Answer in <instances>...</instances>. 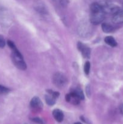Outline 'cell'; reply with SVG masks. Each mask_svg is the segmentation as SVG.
I'll return each instance as SVG.
<instances>
[{"label":"cell","mask_w":123,"mask_h":124,"mask_svg":"<svg viewBox=\"0 0 123 124\" xmlns=\"http://www.w3.org/2000/svg\"><path fill=\"white\" fill-rule=\"evenodd\" d=\"M90 22L94 25H98L103 21L105 14L102 9V5L97 2H94L90 6Z\"/></svg>","instance_id":"1"},{"label":"cell","mask_w":123,"mask_h":124,"mask_svg":"<svg viewBox=\"0 0 123 124\" xmlns=\"http://www.w3.org/2000/svg\"><path fill=\"white\" fill-rule=\"evenodd\" d=\"M68 82L67 78L63 73L57 72L54 75L53 77V82L57 87L62 88L66 85Z\"/></svg>","instance_id":"2"},{"label":"cell","mask_w":123,"mask_h":124,"mask_svg":"<svg viewBox=\"0 0 123 124\" xmlns=\"http://www.w3.org/2000/svg\"><path fill=\"white\" fill-rule=\"evenodd\" d=\"M12 59L13 63L18 69L21 70H26L27 65L23 59L22 55H18L12 53Z\"/></svg>","instance_id":"3"},{"label":"cell","mask_w":123,"mask_h":124,"mask_svg":"<svg viewBox=\"0 0 123 124\" xmlns=\"http://www.w3.org/2000/svg\"><path fill=\"white\" fill-rule=\"evenodd\" d=\"M30 107L33 110L40 111L43 107V104L39 97L34 96L31 99L30 101Z\"/></svg>","instance_id":"4"},{"label":"cell","mask_w":123,"mask_h":124,"mask_svg":"<svg viewBox=\"0 0 123 124\" xmlns=\"http://www.w3.org/2000/svg\"><path fill=\"white\" fill-rule=\"evenodd\" d=\"M65 99H66V101L71 102V104L75 105L79 104L81 101V99L78 98V96L74 91H72L70 93L66 94L65 96Z\"/></svg>","instance_id":"5"},{"label":"cell","mask_w":123,"mask_h":124,"mask_svg":"<svg viewBox=\"0 0 123 124\" xmlns=\"http://www.w3.org/2000/svg\"><path fill=\"white\" fill-rule=\"evenodd\" d=\"M77 48L78 50L82 53V56L84 58H89L90 56V50L87 46L84 45L81 42H78L77 44Z\"/></svg>","instance_id":"6"},{"label":"cell","mask_w":123,"mask_h":124,"mask_svg":"<svg viewBox=\"0 0 123 124\" xmlns=\"http://www.w3.org/2000/svg\"><path fill=\"white\" fill-rule=\"evenodd\" d=\"M102 9L105 13L114 15L116 12H118L119 8L116 6L112 4H105L102 5Z\"/></svg>","instance_id":"7"},{"label":"cell","mask_w":123,"mask_h":124,"mask_svg":"<svg viewBox=\"0 0 123 124\" xmlns=\"http://www.w3.org/2000/svg\"><path fill=\"white\" fill-rule=\"evenodd\" d=\"M112 21L115 24H120L123 23V10H119L113 15L112 17Z\"/></svg>","instance_id":"8"},{"label":"cell","mask_w":123,"mask_h":124,"mask_svg":"<svg viewBox=\"0 0 123 124\" xmlns=\"http://www.w3.org/2000/svg\"><path fill=\"white\" fill-rule=\"evenodd\" d=\"M53 115L54 116V119H55V121H57L58 122H62L63 120V113L62 110H59V109H55L53 111Z\"/></svg>","instance_id":"9"},{"label":"cell","mask_w":123,"mask_h":124,"mask_svg":"<svg viewBox=\"0 0 123 124\" xmlns=\"http://www.w3.org/2000/svg\"><path fill=\"white\" fill-rule=\"evenodd\" d=\"M104 42L107 45H109V46H111L112 47H115L117 46L116 41V40L115 39L113 36H106L104 39Z\"/></svg>","instance_id":"10"},{"label":"cell","mask_w":123,"mask_h":124,"mask_svg":"<svg viewBox=\"0 0 123 124\" xmlns=\"http://www.w3.org/2000/svg\"><path fill=\"white\" fill-rule=\"evenodd\" d=\"M45 99L46 103L48 104L49 106H53L54 104H55V101H56V99H55L54 97L53 96V95H51V94L48 93V94L45 95Z\"/></svg>","instance_id":"11"},{"label":"cell","mask_w":123,"mask_h":124,"mask_svg":"<svg viewBox=\"0 0 123 124\" xmlns=\"http://www.w3.org/2000/svg\"><path fill=\"white\" fill-rule=\"evenodd\" d=\"M7 44H8V47L10 48V49L12 50V53H14V54H18V55H22V54L20 53V52L18 50V49L17 48L16 46H15V44H14V42L12 41H7Z\"/></svg>","instance_id":"12"},{"label":"cell","mask_w":123,"mask_h":124,"mask_svg":"<svg viewBox=\"0 0 123 124\" xmlns=\"http://www.w3.org/2000/svg\"><path fill=\"white\" fill-rule=\"evenodd\" d=\"M101 28L104 32L105 33H111L114 30V27L112 25L107 23H102L101 25Z\"/></svg>","instance_id":"13"},{"label":"cell","mask_w":123,"mask_h":124,"mask_svg":"<svg viewBox=\"0 0 123 124\" xmlns=\"http://www.w3.org/2000/svg\"><path fill=\"white\" fill-rule=\"evenodd\" d=\"M73 91L77 94V95L78 96V98H79L81 100H83V99H84V94H83V92H82V89H80V88H77Z\"/></svg>","instance_id":"14"},{"label":"cell","mask_w":123,"mask_h":124,"mask_svg":"<svg viewBox=\"0 0 123 124\" xmlns=\"http://www.w3.org/2000/svg\"><path fill=\"white\" fill-rule=\"evenodd\" d=\"M90 64L89 61L86 62L84 65V73L86 75H88L90 72Z\"/></svg>","instance_id":"15"},{"label":"cell","mask_w":123,"mask_h":124,"mask_svg":"<svg viewBox=\"0 0 123 124\" xmlns=\"http://www.w3.org/2000/svg\"><path fill=\"white\" fill-rule=\"evenodd\" d=\"M10 92V90L7 87H4L3 85H0V94H7V93Z\"/></svg>","instance_id":"16"},{"label":"cell","mask_w":123,"mask_h":124,"mask_svg":"<svg viewBox=\"0 0 123 124\" xmlns=\"http://www.w3.org/2000/svg\"><path fill=\"white\" fill-rule=\"evenodd\" d=\"M47 92L48 93H49V94H51V95H53V96L54 97L55 99L59 98V95H60V93L59 92H54V91L51 90H47Z\"/></svg>","instance_id":"17"},{"label":"cell","mask_w":123,"mask_h":124,"mask_svg":"<svg viewBox=\"0 0 123 124\" xmlns=\"http://www.w3.org/2000/svg\"><path fill=\"white\" fill-rule=\"evenodd\" d=\"M31 120H32L33 122H34L35 123H37L39 124H44V122H43V120L41 119V118H39V117H34V118L31 119Z\"/></svg>","instance_id":"18"},{"label":"cell","mask_w":123,"mask_h":124,"mask_svg":"<svg viewBox=\"0 0 123 124\" xmlns=\"http://www.w3.org/2000/svg\"><path fill=\"white\" fill-rule=\"evenodd\" d=\"M5 45H6V42H5L4 39L2 36H0V48H4L5 47Z\"/></svg>","instance_id":"19"},{"label":"cell","mask_w":123,"mask_h":124,"mask_svg":"<svg viewBox=\"0 0 123 124\" xmlns=\"http://www.w3.org/2000/svg\"><path fill=\"white\" fill-rule=\"evenodd\" d=\"M80 119L82 120L83 122H84V123H86L87 124H91L90 121H89L86 117H84V116H80Z\"/></svg>","instance_id":"20"},{"label":"cell","mask_w":123,"mask_h":124,"mask_svg":"<svg viewBox=\"0 0 123 124\" xmlns=\"http://www.w3.org/2000/svg\"><path fill=\"white\" fill-rule=\"evenodd\" d=\"M90 87H89V85H88L86 87V94H87V96H88V97H90Z\"/></svg>","instance_id":"21"},{"label":"cell","mask_w":123,"mask_h":124,"mask_svg":"<svg viewBox=\"0 0 123 124\" xmlns=\"http://www.w3.org/2000/svg\"><path fill=\"white\" fill-rule=\"evenodd\" d=\"M119 110H120V112L122 115H123V104H121L119 107Z\"/></svg>","instance_id":"22"},{"label":"cell","mask_w":123,"mask_h":124,"mask_svg":"<svg viewBox=\"0 0 123 124\" xmlns=\"http://www.w3.org/2000/svg\"><path fill=\"white\" fill-rule=\"evenodd\" d=\"M74 124H82L80 123V122H76V123H75Z\"/></svg>","instance_id":"23"}]
</instances>
